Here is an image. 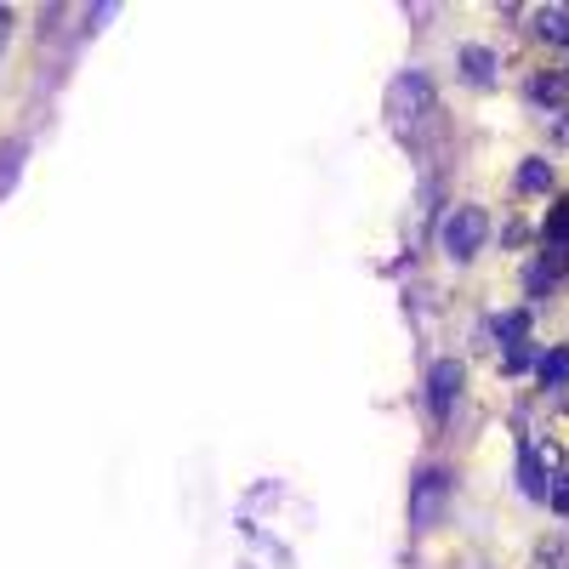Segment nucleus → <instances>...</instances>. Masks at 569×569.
<instances>
[{"label": "nucleus", "mask_w": 569, "mask_h": 569, "mask_svg": "<svg viewBox=\"0 0 569 569\" xmlns=\"http://www.w3.org/2000/svg\"><path fill=\"white\" fill-rule=\"evenodd\" d=\"M552 131H558V142H569V109H563V114L552 120Z\"/></svg>", "instance_id": "obj_15"}, {"label": "nucleus", "mask_w": 569, "mask_h": 569, "mask_svg": "<svg viewBox=\"0 0 569 569\" xmlns=\"http://www.w3.org/2000/svg\"><path fill=\"white\" fill-rule=\"evenodd\" d=\"M461 80H472V86H496V52L490 46H461Z\"/></svg>", "instance_id": "obj_5"}, {"label": "nucleus", "mask_w": 569, "mask_h": 569, "mask_svg": "<svg viewBox=\"0 0 569 569\" xmlns=\"http://www.w3.org/2000/svg\"><path fill=\"white\" fill-rule=\"evenodd\" d=\"M518 188H525V194H547V188H552V166L547 160H525V166H518Z\"/></svg>", "instance_id": "obj_9"}, {"label": "nucleus", "mask_w": 569, "mask_h": 569, "mask_svg": "<svg viewBox=\"0 0 569 569\" xmlns=\"http://www.w3.org/2000/svg\"><path fill=\"white\" fill-rule=\"evenodd\" d=\"M445 490H450V479L439 467H427L421 479H416V501H410V518H416V530H427V525H439V507H445Z\"/></svg>", "instance_id": "obj_3"}, {"label": "nucleus", "mask_w": 569, "mask_h": 569, "mask_svg": "<svg viewBox=\"0 0 569 569\" xmlns=\"http://www.w3.org/2000/svg\"><path fill=\"white\" fill-rule=\"evenodd\" d=\"M445 251L456 257V262H467V257H479L485 251V240H490V217L479 211V206H456L450 211V222H445Z\"/></svg>", "instance_id": "obj_1"}, {"label": "nucleus", "mask_w": 569, "mask_h": 569, "mask_svg": "<svg viewBox=\"0 0 569 569\" xmlns=\"http://www.w3.org/2000/svg\"><path fill=\"white\" fill-rule=\"evenodd\" d=\"M427 103H433V86H427V74H399L393 91H388L393 120H410V114H421Z\"/></svg>", "instance_id": "obj_4"}, {"label": "nucleus", "mask_w": 569, "mask_h": 569, "mask_svg": "<svg viewBox=\"0 0 569 569\" xmlns=\"http://www.w3.org/2000/svg\"><path fill=\"white\" fill-rule=\"evenodd\" d=\"M530 98L563 114V98H569V74H541V80H530Z\"/></svg>", "instance_id": "obj_6"}, {"label": "nucleus", "mask_w": 569, "mask_h": 569, "mask_svg": "<svg viewBox=\"0 0 569 569\" xmlns=\"http://www.w3.org/2000/svg\"><path fill=\"white\" fill-rule=\"evenodd\" d=\"M18 160H23V149H7V154H0V194H7V188L18 182Z\"/></svg>", "instance_id": "obj_13"}, {"label": "nucleus", "mask_w": 569, "mask_h": 569, "mask_svg": "<svg viewBox=\"0 0 569 569\" xmlns=\"http://www.w3.org/2000/svg\"><path fill=\"white\" fill-rule=\"evenodd\" d=\"M496 337H501L507 348H518V342H525V313H501V319H496Z\"/></svg>", "instance_id": "obj_11"}, {"label": "nucleus", "mask_w": 569, "mask_h": 569, "mask_svg": "<svg viewBox=\"0 0 569 569\" xmlns=\"http://www.w3.org/2000/svg\"><path fill=\"white\" fill-rule=\"evenodd\" d=\"M547 240H552V251H569V200L547 217Z\"/></svg>", "instance_id": "obj_10"}, {"label": "nucleus", "mask_w": 569, "mask_h": 569, "mask_svg": "<svg viewBox=\"0 0 569 569\" xmlns=\"http://www.w3.org/2000/svg\"><path fill=\"white\" fill-rule=\"evenodd\" d=\"M558 512H569V472H558V479H552V496H547Z\"/></svg>", "instance_id": "obj_14"}, {"label": "nucleus", "mask_w": 569, "mask_h": 569, "mask_svg": "<svg viewBox=\"0 0 569 569\" xmlns=\"http://www.w3.org/2000/svg\"><path fill=\"white\" fill-rule=\"evenodd\" d=\"M501 365H507V370H530V365H541V359H536V348L518 342V348H507V353H501Z\"/></svg>", "instance_id": "obj_12"}, {"label": "nucleus", "mask_w": 569, "mask_h": 569, "mask_svg": "<svg viewBox=\"0 0 569 569\" xmlns=\"http://www.w3.org/2000/svg\"><path fill=\"white\" fill-rule=\"evenodd\" d=\"M536 34L552 40V46H569V7H547V12L536 18Z\"/></svg>", "instance_id": "obj_8"}, {"label": "nucleus", "mask_w": 569, "mask_h": 569, "mask_svg": "<svg viewBox=\"0 0 569 569\" xmlns=\"http://www.w3.org/2000/svg\"><path fill=\"white\" fill-rule=\"evenodd\" d=\"M461 382H467V370H461L456 359H439L433 370H427V410H433V416H450Z\"/></svg>", "instance_id": "obj_2"}, {"label": "nucleus", "mask_w": 569, "mask_h": 569, "mask_svg": "<svg viewBox=\"0 0 569 569\" xmlns=\"http://www.w3.org/2000/svg\"><path fill=\"white\" fill-rule=\"evenodd\" d=\"M7 34H12V12L0 7V46H7Z\"/></svg>", "instance_id": "obj_16"}, {"label": "nucleus", "mask_w": 569, "mask_h": 569, "mask_svg": "<svg viewBox=\"0 0 569 569\" xmlns=\"http://www.w3.org/2000/svg\"><path fill=\"white\" fill-rule=\"evenodd\" d=\"M536 376H541V388H563V382H569V348H552V353H541Z\"/></svg>", "instance_id": "obj_7"}]
</instances>
